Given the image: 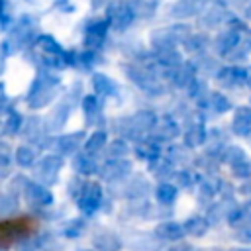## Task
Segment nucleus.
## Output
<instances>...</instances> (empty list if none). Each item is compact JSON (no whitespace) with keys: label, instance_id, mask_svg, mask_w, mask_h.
<instances>
[{"label":"nucleus","instance_id":"nucleus-1","mask_svg":"<svg viewBox=\"0 0 251 251\" xmlns=\"http://www.w3.org/2000/svg\"><path fill=\"white\" fill-rule=\"evenodd\" d=\"M0 251H2V249H0Z\"/></svg>","mask_w":251,"mask_h":251}]
</instances>
